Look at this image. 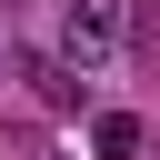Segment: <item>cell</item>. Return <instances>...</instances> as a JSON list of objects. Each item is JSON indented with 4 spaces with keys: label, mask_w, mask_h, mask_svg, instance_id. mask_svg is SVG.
Listing matches in <instances>:
<instances>
[{
    "label": "cell",
    "mask_w": 160,
    "mask_h": 160,
    "mask_svg": "<svg viewBox=\"0 0 160 160\" xmlns=\"http://www.w3.org/2000/svg\"><path fill=\"white\" fill-rule=\"evenodd\" d=\"M30 80H40V100H50V110H80V100H90V80H70V60H40Z\"/></svg>",
    "instance_id": "cell-3"
},
{
    "label": "cell",
    "mask_w": 160,
    "mask_h": 160,
    "mask_svg": "<svg viewBox=\"0 0 160 160\" xmlns=\"http://www.w3.org/2000/svg\"><path fill=\"white\" fill-rule=\"evenodd\" d=\"M60 40H70V60H80V70H100V60L120 50V0H70Z\"/></svg>",
    "instance_id": "cell-1"
},
{
    "label": "cell",
    "mask_w": 160,
    "mask_h": 160,
    "mask_svg": "<svg viewBox=\"0 0 160 160\" xmlns=\"http://www.w3.org/2000/svg\"><path fill=\"white\" fill-rule=\"evenodd\" d=\"M90 150H100V160H140V120H130V110H100V120H90Z\"/></svg>",
    "instance_id": "cell-2"
}]
</instances>
